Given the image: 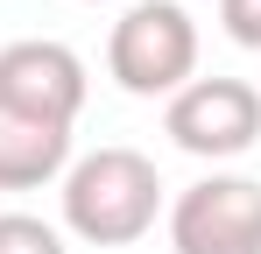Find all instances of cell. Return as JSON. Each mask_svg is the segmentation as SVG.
Listing matches in <instances>:
<instances>
[{
  "instance_id": "1",
  "label": "cell",
  "mask_w": 261,
  "mask_h": 254,
  "mask_svg": "<svg viewBox=\"0 0 261 254\" xmlns=\"http://www.w3.org/2000/svg\"><path fill=\"white\" fill-rule=\"evenodd\" d=\"M163 212V176L141 148H92L64 169V233L85 247H134Z\"/></svg>"
},
{
  "instance_id": "2",
  "label": "cell",
  "mask_w": 261,
  "mask_h": 254,
  "mask_svg": "<svg viewBox=\"0 0 261 254\" xmlns=\"http://www.w3.org/2000/svg\"><path fill=\"white\" fill-rule=\"evenodd\" d=\"M106 71L134 99H176L198 78V21L184 0H134L106 36Z\"/></svg>"
},
{
  "instance_id": "3",
  "label": "cell",
  "mask_w": 261,
  "mask_h": 254,
  "mask_svg": "<svg viewBox=\"0 0 261 254\" xmlns=\"http://www.w3.org/2000/svg\"><path fill=\"white\" fill-rule=\"evenodd\" d=\"M170 247L176 254H261V176L212 169L170 198Z\"/></svg>"
},
{
  "instance_id": "4",
  "label": "cell",
  "mask_w": 261,
  "mask_h": 254,
  "mask_svg": "<svg viewBox=\"0 0 261 254\" xmlns=\"http://www.w3.org/2000/svg\"><path fill=\"white\" fill-rule=\"evenodd\" d=\"M170 141L198 163H233L261 141V92L247 78H191L184 92L170 99Z\"/></svg>"
},
{
  "instance_id": "5",
  "label": "cell",
  "mask_w": 261,
  "mask_h": 254,
  "mask_svg": "<svg viewBox=\"0 0 261 254\" xmlns=\"http://www.w3.org/2000/svg\"><path fill=\"white\" fill-rule=\"evenodd\" d=\"M85 57L71 42H49V36H21L0 49V106L7 113H29V120L49 127H78L85 113Z\"/></svg>"
},
{
  "instance_id": "6",
  "label": "cell",
  "mask_w": 261,
  "mask_h": 254,
  "mask_svg": "<svg viewBox=\"0 0 261 254\" xmlns=\"http://www.w3.org/2000/svg\"><path fill=\"white\" fill-rule=\"evenodd\" d=\"M71 169V127L29 120L0 106V191H43Z\"/></svg>"
},
{
  "instance_id": "7",
  "label": "cell",
  "mask_w": 261,
  "mask_h": 254,
  "mask_svg": "<svg viewBox=\"0 0 261 254\" xmlns=\"http://www.w3.org/2000/svg\"><path fill=\"white\" fill-rule=\"evenodd\" d=\"M0 254H71V247H64V226L36 212H0Z\"/></svg>"
},
{
  "instance_id": "8",
  "label": "cell",
  "mask_w": 261,
  "mask_h": 254,
  "mask_svg": "<svg viewBox=\"0 0 261 254\" xmlns=\"http://www.w3.org/2000/svg\"><path fill=\"white\" fill-rule=\"evenodd\" d=\"M219 21L240 49H261V0H219Z\"/></svg>"
}]
</instances>
